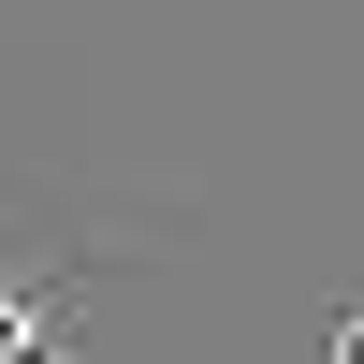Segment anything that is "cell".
Here are the masks:
<instances>
[{
  "label": "cell",
  "instance_id": "cell-1",
  "mask_svg": "<svg viewBox=\"0 0 364 364\" xmlns=\"http://www.w3.org/2000/svg\"><path fill=\"white\" fill-rule=\"evenodd\" d=\"M336 364H364V306H350V321H336Z\"/></svg>",
  "mask_w": 364,
  "mask_h": 364
}]
</instances>
